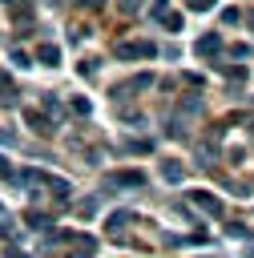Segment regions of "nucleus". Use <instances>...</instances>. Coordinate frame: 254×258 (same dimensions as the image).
<instances>
[{
	"label": "nucleus",
	"instance_id": "17",
	"mask_svg": "<svg viewBox=\"0 0 254 258\" xmlns=\"http://www.w3.org/2000/svg\"><path fill=\"white\" fill-rule=\"evenodd\" d=\"M218 73H226L230 81H246V64H218Z\"/></svg>",
	"mask_w": 254,
	"mask_h": 258
},
{
	"label": "nucleus",
	"instance_id": "28",
	"mask_svg": "<svg viewBox=\"0 0 254 258\" xmlns=\"http://www.w3.org/2000/svg\"><path fill=\"white\" fill-rule=\"evenodd\" d=\"M12 60H16L20 69H28V64H32V52H20V48H16V52H12Z\"/></svg>",
	"mask_w": 254,
	"mask_h": 258
},
{
	"label": "nucleus",
	"instance_id": "15",
	"mask_svg": "<svg viewBox=\"0 0 254 258\" xmlns=\"http://www.w3.org/2000/svg\"><path fill=\"white\" fill-rule=\"evenodd\" d=\"M226 238H238V242H254V230H250V226H242V222H230V226H226Z\"/></svg>",
	"mask_w": 254,
	"mask_h": 258
},
{
	"label": "nucleus",
	"instance_id": "8",
	"mask_svg": "<svg viewBox=\"0 0 254 258\" xmlns=\"http://www.w3.org/2000/svg\"><path fill=\"white\" fill-rule=\"evenodd\" d=\"M157 169H161V177H165L169 185H177V181L185 177V165H181V161H173V157H165V161H161Z\"/></svg>",
	"mask_w": 254,
	"mask_h": 258
},
{
	"label": "nucleus",
	"instance_id": "27",
	"mask_svg": "<svg viewBox=\"0 0 254 258\" xmlns=\"http://www.w3.org/2000/svg\"><path fill=\"white\" fill-rule=\"evenodd\" d=\"M117 8H121V12H125V16H133V12H137V8H141V0H117Z\"/></svg>",
	"mask_w": 254,
	"mask_h": 258
},
{
	"label": "nucleus",
	"instance_id": "30",
	"mask_svg": "<svg viewBox=\"0 0 254 258\" xmlns=\"http://www.w3.org/2000/svg\"><path fill=\"white\" fill-rule=\"evenodd\" d=\"M0 141H4V145H16V133H8V129H0Z\"/></svg>",
	"mask_w": 254,
	"mask_h": 258
},
{
	"label": "nucleus",
	"instance_id": "32",
	"mask_svg": "<svg viewBox=\"0 0 254 258\" xmlns=\"http://www.w3.org/2000/svg\"><path fill=\"white\" fill-rule=\"evenodd\" d=\"M246 258H254V246H250V250H246Z\"/></svg>",
	"mask_w": 254,
	"mask_h": 258
},
{
	"label": "nucleus",
	"instance_id": "23",
	"mask_svg": "<svg viewBox=\"0 0 254 258\" xmlns=\"http://www.w3.org/2000/svg\"><path fill=\"white\" fill-rule=\"evenodd\" d=\"M185 8H189V12H210L214 0H185Z\"/></svg>",
	"mask_w": 254,
	"mask_h": 258
},
{
	"label": "nucleus",
	"instance_id": "22",
	"mask_svg": "<svg viewBox=\"0 0 254 258\" xmlns=\"http://www.w3.org/2000/svg\"><path fill=\"white\" fill-rule=\"evenodd\" d=\"M161 24H165L169 32H177V28H181V12H165V16H161Z\"/></svg>",
	"mask_w": 254,
	"mask_h": 258
},
{
	"label": "nucleus",
	"instance_id": "33",
	"mask_svg": "<svg viewBox=\"0 0 254 258\" xmlns=\"http://www.w3.org/2000/svg\"><path fill=\"white\" fill-rule=\"evenodd\" d=\"M4 4H16V0H4Z\"/></svg>",
	"mask_w": 254,
	"mask_h": 258
},
{
	"label": "nucleus",
	"instance_id": "24",
	"mask_svg": "<svg viewBox=\"0 0 254 258\" xmlns=\"http://www.w3.org/2000/svg\"><path fill=\"white\" fill-rule=\"evenodd\" d=\"M0 177H4V181H16V169L8 165V157H4V153H0Z\"/></svg>",
	"mask_w": 254,
	"mask_h": 258
},
{
	"label": "nucleus",
	"instance_id": "31",
	"mask_svg": "<svg viewBox=\"0 0 254 258\" xmlns=\"http://www.w3.org/2000/svg\"><path fill=\"white\" fill-rule=\"evenodd\" d=\"M8 258H28V254H20L16 246H8Z\"/></svg>",
	"mask_w": 254,
	"mask_h": 258
},
{
	"label": "nucleus",
	"instance_id": "9",
	"mask_svg": "<svg viewBox=\"0 0 254 258\" xmlns=\"http://www.w3.org/2000/svg\"><path fill=\"white\" fill-rule=\"evenodd\" d=\"M0 105H4V109L16 105V85H12V77H8L4 69H0Z\"/></svg>",
	"mask_w": 254,
	"mask_h": 258
},
{
	"label": "nucleus",
	"instance_id": "34",
	"mask_svg": "<svg viewBox=\"0 0 254 258\" xmlns=\"http://www.w3.org/2000/svg\"><path fill=\"white\" fill-rule=\"evenodd\" d=\"M0 218H4V206H0Z\"/></svg>",
	"mask_w": 254,
	"mask_h": 258
},
{
	"label": "nucleus",
	"instance_id": "26",
	"mask_svg": "<svg viewBox=\"0 0 254 258\" xmlns=\"http://www.w3.org/2000/svg\"><path fill=\"white\" fill-rule=\"evenodd\" d=\"M77 73H81V77H93V73H97V60H93V56H89V60H81V64H77Z\"/></svg>",
	"mask_w": 254,
	"mask_h": 258
},
{
	"label": "nucleus",
	"instance_id": "21",
	"mask_svg": "<svg viewBox=\"0 0 254 258\" xmlns=\"http://www.w3.org/2000/svg\"><path fill=\"white\" fill-rule=\"evenodd\" d=\"M40 113H56V117H60V101H56L52 93H44V97H40Z\"/></svg>",
	"mask_w": 254,
	"mask_h": 258
},
{
	"label": "nucleus",
	"instance_id": "11",
	"mask_svg": "<svg viewBox=\"0 0 254 258\" xmlns=\"http://www.w3.org/2000/svg\"><path fill=\"white\" fill-rule=\"evenodd\" d=\"M48 189H52L56 202H69V194H73V185H69L65 177H56V173H48Z\"/></svg>",
	"mask_w": 254,
	"mask_h": 258
},
{
	"label": "nucleus",
	"instance_id": "6",
	"mask_svg": "<svg viewBox=\"0 0 254 258\" xmlns=\"http://www.w3.org/2000/svg\"><path fill=\"white\" fill-rule=\"evenodd\" d=\"M194 52H198V56H218V52H222V32H202V36L194 40Z\"/></svg>",
	"mask_w": 254,
	"mask_h": 258
},
{
	"label": "nucleus",
	"instance_id": "19",
	"mask_svg": "<svg viewBox=\"0 0 254 258\" xmlns=\"http://www.w3.org/2000/svg\"><path fill=\"white\" fill-rule=\"evenodd\" d=\"M121 149H125V153H149L153 141H133V137H129V141H121Z\"/></svg>",
	"mask_w": 254,
	"mask_h": 258
},
{
	"label": "nucleus",
	"instance_id": "13",
	"mask_svg": "<svg viewBox=\"0 0 254 258\" xmlns=\"http://www.w3.org/2000/svg\"><path fill=\"white\" fill-rule=\"evenodd\" d=\"M214 161H218V141H206V145H198V165H206V169H210Z\"/></svg>",
	"mask_w": 254,
	"mask_h": 258
},
{
	"label": "nucleus",
	"instance_id": "1",
	"mask_svg": "<svg viewBox=\"0 0 254 258\" xmlns=\"http://www.w3.org/2000/svg\"><path fill=\"white\" fill-rule=\"evenodd\" d=\"M113 56L117 60H149V56H157V44L153 40H117Z\"/></svg>",
	"mask_w": 254,
	"mask_h": 258
},
{
	"label": "nucleus",
	"instance_id": "4",
	"mask_svg": "<svg viewBox=\"0 0 254 258\" xmlns=\"http://www.w3.org/2000/svg\"><path fill=\"white\" fill-rule=\"evenodd\" d=\"M24 125H32V133H40V137H52L56 133V121L48 113H40V109H24Z\"/></svg>",
	"mask_w": 254,
	"mask_h": 258
},
{
	"label": "nucleus",
	"instance_id": "2",
	"mask_svg": "<svg viewBox=\"0 0 254 258\" xmlns=\"http://www.w3.org/2000/svg\"><path fill=\"white\" fill-rule=\"evenodd\" d=\"M105 185L109 189H141L145 173L141 169H117V173H105Z\"/></svg>",
	"mask_w": 254,
	"mask_h": 258
},
{
	"label": "nucleus",
	"instance_id": "16",
	"mask_svg": "<svg viewBox=\"0 0 254 258\" xmlns=\"http://www.w3.org/2000/svg\"><path fill=\"white\" fill-rule=\"evenodd\" d=\"M69 109H73L77 117H89V113H93V101H89V97H73V101H69Z\"/></svg>",
	"mask_w": 254,
	"mask_h": 258
},
{
	"label": "nucleus",
	"instance_id": "3",
	"mask_svg": "<svg viewBox=\"0 0 254 258\" xmlns=\"http://www.w3.org/2000/svg\"><path fill=\"white\" fill-rule=\"evenodd\" d=\"M153 85V73H137V77H129V81H121V85H113V97H117V105L129 97V93H145Z\"/></svg>",
	"mask_w": 254,
	"mask_h": 258
},
{
	"label": "nucleus",
	"instance_id": "20",
	"mask_svg": "<svg viewBox=\"0 0 254 258\" xmlns=\"http://www.w3.org/2000/svg\"><path fill=\"white\" fill-rule=\"evenodd\" d=\"M97 206H101V198H85V202H77V214H81V218H93Z\"/></svg>",
	"mask_w": 254,
	"mask_h": 258
},
{
	"label": "nucleus",
	"instance_id": "7",
	"mask_svg": "<svg viewBox=\"0 0 254 258\" xmlns=\"http://www.w3.org/2000/svg\"><path fill=\"white\" fill-rule=\"evenodd\" d=\"M202 113V93H185L177 101V117H198Z\"/></svg>",
	"mask_w": 254,
	"mask_h": 258
},
{
	"label": "nucleus",
	"instance_id": "14",
	"mask_svg": "<svg viewBox=\"0 0 254 258\" xmlns=\"http://www.w3.org/2000/svg\"><path fill=\"white\" fill-rule=\"evenodd\" d=\"M24 226H32V230H48V226H52V218H48V214H40V210H28V214H24Z\"/></svg>",
	"mask_w": 254,
	"mask_h": 258
},
{
	"label": "nucleus",
	"instance_id": "10",
	"mask_svg": "<svg viewBox=\"0 0 254 258\" xmlns=\"http://www.w3.org/2000/svg\"><path fill=\"white\" fill-rule=\"evenodd\" d=\"M32 60H40V64H52V69H56V64H60V48H56V44H40Z\"/></svg>",
	"mask_w": 254,
	"mask_h": 258
},
{
	"label": "nucleus",
	"instance_id": "5",
	"mask_svg": "<svg viewBox=\"0 0 254 258\" xmlns=\"http://www.w3.org/2000/svg\"><path fill=\"white\" fill-rule=\"evenodd\" d=\"M189 202H194L202 214H210V218H222V214H226L222 198H214V194H206V189H194V194H189Z\"/></svg>",
	"mask_w": 254,
	"mask_h": 258
},
{
	"label": "nucleus",
	"instance_id": "29",
	"mask_svg": "<svg viewBox=\"0 0 254 258\" xmlns=\"http://www.w3.org/2000/svg\"><path fill=\"white\" fill-rule=\"evenodd\" d=\"M165 12H169V8H165V0H153V16H157V20H161V16H165Z\"/></svg>",
	"mask_w": 254,
	"mask_h": 258
},
{
	"label": "nucleus",
	"instance_id": "18",
	"mask_svg": "<svg viewBox=\"0 0 254 258\" xmlns=\"http://www.w3.org/2000/svg\"><path fill=\"white\" fill-rule=\"evenodd\" d=\"M165 133L169 137H185V117H169L165 121Z\"/></svg>",
	"mask_w": 254,
	"mask_h": 258
},
{
	"label": "nucleus",
	"instance_id": "12",
	"mask_svg": "<svg viewBox=\"0 0 254 258\" xmlns=\"http://www.w3.org/2000/svg\"><path fill=\"white\" fill-rule=\"evenodd\" d=\"M129 222H133V210H117V214H109V222H105V226H109V234H121Z\"/></svg>",
	"mask_w": 254,
	"mask_h": 258
},
{
	"label": "nucleus",
	"instance_id": "25",
	"mask_svg": "<svg viewBox=\"0 0 254 258\" xmlns=\"http://www.w3.org/2000/svg\"><path fill=\"white\" fill-rule=\"evenodd\" d=\"M238 20H242L238 8H222V24H238Z\"/></svg>",
	"mask_w": 254,
	"mask_h": 258
}]
</instances>
